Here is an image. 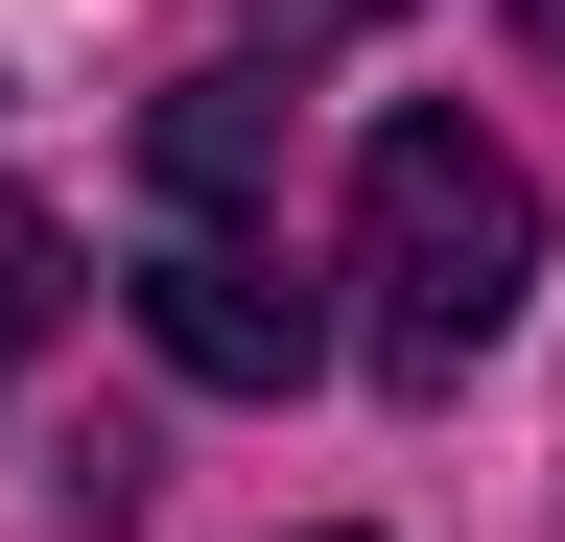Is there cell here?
<instances>
[{
    "instance_id": "1",
    "label": "cell",
    "mask_w": 565,
    "mask_h": 542,
    "mask_svg": "<svg viewBox=\"0 0 565 542\" xmlns=\"http://www.w3.org/2000/svg\"><path fill=\"white\" fill-rule=\"evenodd\" d=\"M519 307H542V189H519V142L377 118V142H353V354H377L401 401H448Z\"/></svg>"
},
{
    "instance_id": "2",
    "label": "cell",
    "mask_w": 565,
    "mask_h": 542,
    "mask_svg": "<svg viewBox=\"0 0 565 542\" xmlns=\"http://www.w3.org/2000/svg\"><path fill=\"white\" fill-rule=\"evenodd\" d=\"M141 354H166V378H212V401H307L330 307L282 284L259 236H166V259H141Z\"/></svg>"
},
{
    "instance_id": "3",
    "label": "cell",
    "mask_w": 565,
    "mask_h": 542,
    "mask_svg": "<svg viewBox=\"0 0 565 542\" xmlns=\"http://www.w3.org/2000/svg\"><path fill=\"white\" fill-rule=\"evenodd\" d=\"M141 189H166V236H236L259 189H282V95L259 72H189L166 118H141Z\"/></svg>"
},
{
    "instance_id": "4",
    "label": "cell",
    "mask_w": 565,
    "mask_h": 542,
    "mask_svg": "<svg viewBox=\"0 0 565 542\" xmlns=\"http://www.w3.org/2000/svg\"><path fill=\"white\" fill-rule=\"evenodd\" d=\"M24 354H47V259L0 236V378H24Z\"/></svg>"
},
{
    "instance_id": "5",
    "label": "cell",
    "mask_w": 565,
    "mask_h": 542,
    "mask_svg": "<svg viewBox=\"0 0 565 542\" xmlns=\"http://www.w3.org/2000/svg\"><path fill=\"white\" fill-rule=\"evenodd\" d=\"M519 47H565V0H519Z\"/></svg>"
},
{
    "instance_id": "6",
    "label": "cell",
    "mask_w": 565,
    "mask_h": 542,
    "mask_svg": "<svg viewBox=\"0 0 565 542\" xmlns=\"http://www.w3.org/2000/svg\"><path fill=\"white\" fill-rule=\"evenodd\" d=\"M307 542H353V519H307Z\"/></svg>"
}]
</instances>
